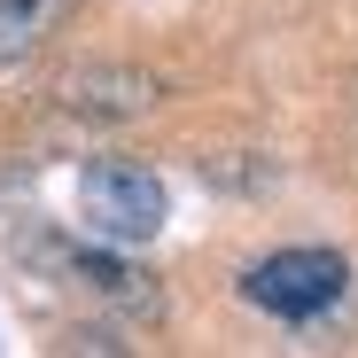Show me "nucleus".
<instances>
[{"mask_svg":"<svg viewBox=\"0 0 358 358\" xmlns=\"http://www.w3.org/2000/svg\"><path fill=\"white\" fill-rule=\"evenodd\" d=\"M63 16H71V0H0V71L31 63V55L63 31Z\"/></svg>","mask_w":358,"mask_h":358,"instance_id":"nucleus-5","label":"nucleus"},{"mask_svg":"<svg viewBox=\"0 0 358 358\" xmlns=\"http://www.w3.org/2000/svg\"><path fill=\"white\" fill-rule=\"evenodd\" d=\"M71 273L101 296V304H117V312H141V320H156V312H164L156 280H148V273H133L125 257H109V250H71Z\"/></svg>","mask_w":358,"mask_h":358,"instance_id":"nucleus-4","label":"nucleus"},{"mask_svg":"<svg viewBox=\"0 0 358 358\" xmlns=\"http://www.w3.org/2000/svg\"><path fill=\"white\" fill-rule=\"evenodd\" d=\"M78 218H86L94 242H109V250H141V242H156V234H164L171 195H164V179H156L148 164H133V156H101V164L78 171Z\"/></svg>","mask_w":358,"mask_h":358,"instance_id":"nucleus-1","label":"nucleus"},{"mask_svg":"<svg viewBox=\"0 0 358 358\" xmlns=\"http://www.w3.org/2000/svg\"><path fill=\"white\" fill-rule=\"evenodd\" d=\"M164 101V78L141 71V63H78L63 78V109L86 117V125H133Z\"/></svg>","mask_w":358,"mask_h":358,"instance_id":"nucleus-3","label":"nucleus"},{"mask_svg":"<svg viewBox=\"0 0 358 358\" xmlns=\"http://www.w3.org/2000/svg\"><path fill=\"white\" fill-rule=\"evenodd\" d=\"M343 288H350V265L335 250H273L242 273V304H257L265 320H320L343 304Z\"/></svg>","mask_w":358,"mask_h":358,"instance_id":"nucleus-2","label":"nucleus"}]
</instances>
